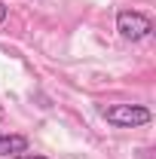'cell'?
<instances>
[{"instance_id":"6da1fadb","label":"cell","mask_w":156,"mask_h":159,"mask_svg":"<svg viewBox=\"0 0 156 159\" xmlns=\"http://www.w3.org/2000/svg\"><path fill=\"white\" fill-rule=\"evenodd\" d=\"M101 113H104V119L110 125H117V129H138V125H147L153 119V113L147 107H141V104H110Z\"/></svg>"},{"instance_id":"7a4b0ae2","label":"cell","mask_w":156,"mask_h":159,"mask_svg":"<svg viewBox=\"0 0 156 159\" xmlns=\"http://www.w3.org/2000/svg\"><path fill=\"white\" fill-rule=\"evenodd\" d=\"M117 31H119L122 40L138 43V40H147L153 34V19L144 16V12H138V9H122L117 16Z\"/></svg>"},{"instance_id":"3957f363","label":"cell","mask_w":156,"mask_h":159,"mask_svg":"<svg viewBox=\"0 0 156 159\" xmlns=\"http://www.w3.org/2000/svg\"><path fill=\"white\" fill-rule=\"evenodd\" d=\"M28 153V138L25 135H0V159Z\"/></svg>"},{"instance_id":"277c9868","label":"cell","mask_w":156,"mask_h":159,"mask_svg":"<svg viewBox=\"0 0 156 159\" xmlns=\"http://www.w3.org/2000/svg\"><path fill=\"white\" fill-rule=\"evenodd\" d=\"M6 16H9V6H6V3L0 0V21H6Z\"/></svg>"},{"instance_id":"5b68a950","label":"cell","mask_w":156,"mask_h":159,"mask_svg":"<svg viewBox=\"0 0 156 159\" xmlns=\"http://www.w3.org/2000/svg\"><path fill=\"white\" fill-rule=\"evenodd\" d=\"M12 159H46V156H34V153H19V156H12Z\"/></svg>"}]
</instances>
